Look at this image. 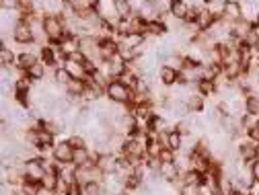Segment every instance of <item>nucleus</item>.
I'll return each mask as SVG.
<instances>
[{
  "label": "nucleus",
  "mask_w": 259,
  "mask_h": 195,
  "mask_svg": "<svg viewBox=\"0 0 259 195\" xmlns=\"http://www.w3.org/2000/svg\"><path fill=\"white\" fill-rule=\"evenodd\" d=\"M54 158L60 162V165H68V162H72V154H74V148L68 140H58L54 144Z\"/></svg>",
  "instance_id": "obj_7"
},
{
  "label": "nucleus",
  "mask_w": 259,
  "mask_h": 195,
  "mask_svg": "<svg viewBox=\"0 0 259 195\" xmlns=\"http://www.w3.org/2000/svg\"><path fill=\"white\" fill-rule=\"evenodd\" d=\"M44 175H46V169L41 165V158H31V160L25 162V181L27 183L41 185Z\"/></svg>",
  "instance_id": "obj_5"
},
{
  "label": "nucleus",
  "mask_w": 259,
  "mask_h": 195,
  "mask_svg": "<svg viewBox=\"0 0 259 195\" xmlns=\"http://www.w3.org/2000/svg\"><path fill=\"white\" fill-rule=\"evenodd\" d=\"M233 195H247V193H243V191H235Z\"/></svg>",
  "instance_id": "obj_22"
},
{
  "label": "nucleus",
  "mask_w": 259,
  "mask_h": 195,
  "mask_svg": "<svg viewBox=\"0 0 259 195\" xmlns=\"http://www.w3.org/2000/svg\"><path fill=\"white\" fill-rule=\"evenodd\" d=\"M105 96L111 101V103H132V96H134V90L127 88L119 78H113L105 90Z\"/></svg>",
  "instance_id": "obj_2"
},
{
  "label": "nucleus",
  "mask_w": 259,
  "mask_h": 195,
  "mask_svg": "<svg viewBox=\"0 0 259 195\" xmlns=\"http://www.w3.org/2000/svg\"><path fill=\"white\" fill-rule=\"evenodd\" d=\"M58 181H60V175H58V173H46L44 179H41V187H46V189H54V191H56Z\"/></svg>",
  "instance_id": "obj_15"
},
{
  "label": "nucleus",
  "mask_w": 259,
  "mask_h": 195,
  "mask_svg": "<svg viewBox=\"0 0 259 195\" xmlns=\"http://www.w3.org/2000/svg\"><path fill=\"white\" fill-rule=\"evenodd\" d=\"M39 62V56H35L33 52H19V56H17V62H15V66L19 68V70H23V72H27L33 64H37Z\"/></svg>",
  "instance_id": "obj_12"
},
{
  "label": "nucleus",
  "mask_w": 259,
  "mask_h": 195,
  "mask_svg": "<svg viewBox=\"0 0 259 195\" xmlns=\"http://www.w3.org/2000/svg\"><path fill=\"white\" fill-rule=\"evenodd\" d=\"M68 142L72 144V148H89L87 138L80 136V134H70V136H68Z\"/></svg>",
  "instance_id": "obj_16"
},
{
  "label": "nucleus",
  "mask_w": 259,
  "mask_h": 195,
  "mask_svg": "<svg viewBox=\"0 0 259 195\" xmlns=\"http://www.w3.org/2000/svg\"><path fill=\"white\" fill-rule=\"evenodd\" d=\"M175 158H177V152L171 150V148H163V150H160V154H158L160 162H175Z\"/></svg>",
  "instance_id": "obj_17"
},
{
  "label": "nucleus",
  "mask_w": 259,
  "mask_h": 195,
  "mask_svg": "<svg viewBox=\"0 0 259 195\" xmlns=\"http://www.w3.org/2000/svg\"><path fill=\"white\" fill-rule=\"evenodd\" d=\"M181 80V72L173 70L171 66H160L158 68V82L163 86H175Z\"/></svg>",
  "instance_id": "obj_9"
},
{
  "label": "nucleus",
  "mask_w": 259,
  "mask_h": 195,
  "mask_svg": "<svg viewBox=\"0 0 259 195\" xmlns=\"http://www.w3.org/2000/svg\"><path fill=\"white\" fill-rule=\"evenodd\" d=\"M243 17H245V13H243V5L239 3V0H224L222 15H220V19H222L224 23L235 25V23L241 21Z\"/></svg>",
  "instance_id": "obj_3"
},
{
  "label": "nucleus",
  "mask_w": 259,
  "mask_h": 195,
  "mask_svg": "<svg viewBox=\"0 0 259 195\" xmlns=\"http://www.w3.org/2000/svg\"><path fill=\"white\" fill-rule=\"evenodd\" d=\"M251 177L255 183H259V160H253V167H251Z\"/></svg>",
  "instance_id": "obj_19"
},
{
  "label": "nucleus",
  "mask_w": 259,
  "mask_h": 195,
  "mask_svg": "<svg viewBox=\"0 0 259 195\" xmlns=\"http://www.w3.org/2000/svg\"><path fill=\"white\" fill-rule=\"evenodd\" d=\"M44 29H46V35H48L50 43H60L64 37H68L66 25H64V19L60 15H46Z\"/></svg>",
  "instance_id": "obj_1"
},
{
  "label": "nucleus",
  "mask_w": 259,
  "mask_h": 195,
  "mask_svg": "<svg viewBox=\"0 0 259 195\" xmlns=\"http://www.w3.org/2000/svg\"><path fill=\"white\" fill-rule=\"evenodd\" d=\"M17 56L19 54H15L13 47H9L7 43H3V47H0V64H3V66H15Z\"/></svg>",
  "instance_id": "obj_13"
},
{
  "label": "nucleus",
  "mask_w": 259,
  "mask_h": 195,
  "mask_svg": "<svg viewBox=\"0 0 259 195\" xmlns=\"http://www.w3.org/2000/svg\"><path fill=\"white\" fill-rule=\"evenodd\" d=\"M13 41L19 43V45H29V43H35V37H33V29H31V23L29 21H19L17 27L13 29Z\"/></svg>",
  "instance_id": "obj_4"
},
{
  "label": "nucleus",
  "mask_w": 259,
  "mask_h": 195,
  "mask_svg": "<svg viewBox=\"0 0 259 195\" xmlns=\"http://www.w3.org/2000/svg\"><path fill=\"white\" fill-rule=\"evenodd\" d=\"M3 11H19V0H0Z\"/></svg>",
  "instance_id": "obj_18"
},
{
  "label": "nucleus",
  "mask_w": 259,
  "mask_h": 195,
  "mask_svg": "<svg viewBox=\"0 0 259 195\" xmlns=\"http://www.w3.org/2000/svg\"><path fill=\"white\" fill-rule=\"evenodd\" d=\"M179 167L175 165V162H160L158 167V177L163 179L165 183H173L177 177H179Z\"/></svg>",
  "instance_id": "obj_11"
},
{
  "label": "nucleus",
  "mask_w": 259,
  "mask_h": 195,
  "mask_svg": "<svg viewBox=\"0 0 259 195\" xmlns=\"http://www.w3.org/2000/svg\"><path fill=\"white\" fill-rule=\"evenodd\" d=\"M35 195H56V191L54 189H46V187H41L39 185V189H37V193Z\"/></svg>",
  "instance_id": "obj_20"
},
{
  "label": "nucleus",
  "mask_w": 259,
  "mask_h": 195,
  "mask_svg": "<svg viewBox=\"0 0 259 195\" xmlns=\"http://www.w3.org/2000/svg\"><path fill=\"white\" fill-rule=\"evenodd\" d=\"M181 144H183V134H179L177 129H173V132H169V148L179 152L181 150Z\"/></svg>",
  "instance_id": "obj_14"
},
{
  "label": "nucleus",
  "mask_w": 259,
  "mask_h": 195,
  "mask_svg": "<svg viewBox=\"0 0 259 195\" xmlns=\"http://www.w3.org/2000/svg\"><path fill=\"white\" fill-rule=\"evenodd\" d=\"M119 195H130V193H127V191H125V193H119Z\"/></svg>",
  "instance_id": "obj_23"
},
{
  "label": "nucleus",
  "mask_w": 259,
  "mask_h": 195,
  "mask_svg": "<svg viewBox=\"0 0 259 195\" xmlns=\"http://www.w3.org/2000/svg\"><path fill=\"white\" fill-rule=\"evenodd\" d=\"M62 68L66 70L72 78H76V80H87V78H89V70H87L84 64H80V62L66 60V62H64V66H62Z\"/></svg>",
  "instance_id": "obj_10"
},
{
  "label": "nucleus",
  "mask_w": 259,
  "mask_h": 195,
  "mask_svg": "<svg viewBox=\"0 0 259 195\" xmlns=\"http://www.w3.org/2000/svg\"><path fill=\"white\" fill-rule=\"evenodd\" d=\"M95 165L99 167L105 175H113V173H119L121 162H119L117 154H99V156H97V160H95Z\"/></svg>",
  "instance_id": "obj_6"
},
{
  "label": "nucleus",
  "mask_w": 259,
  "mask_h": 195,
  "mask_svg": "<svg viewBox=\"0 0 259 195\" xmlns=\"http://www.w3.org/2000/svg\"><path fill=\"white\" fill-rule=\"evenodd\" d=\"M253 23H255V27H259V11H257V15H255V19H253Z\"/></svg>",
  "instance_id": "obj_21"
},
{
  "label": "nucleus",
  "mask_w": 259,
  "mask_h": 195,
  "mask_svg": "<svg viewBox=\"0 0 259 195\" xmlns=\"http://www.w3.org/2000/svg\"><path fill=\"white\" fill-rule=\"evenodd\" d=\"M189 11H191V5L187 0H171V7H169V15L177 21H187L189 17Z\"/></svg>",
  "instance_id": "obj_8"
}]
</instances>
